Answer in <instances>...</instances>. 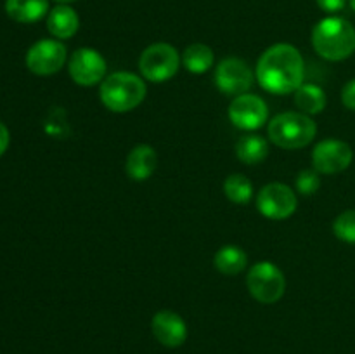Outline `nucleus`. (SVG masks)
<instances>
[{"label": "nucleus", "mask_w": 355, "mask_h": 354, "mask_svg": "<svg viewBox=\"0 0 355 354\" xmlns=\"http://www.w3.org/2000/svg\"><path fill=\"white\" fill-rule=\"evenodd\" d=\"M68 59L64 44L58 38H42L26 52V68L38 76H49L61 71Z\"/></svg>", "instance_id": "nucleus-8"}, {"label": "nucleus", "mask_w": 355, "mask_h": 354, "mask_svg": "<svg viewBox=\"0 0 355 354\" xmlns=\"http://www.w3.org/2000/svg\"><path fill=\"white\" fill-rule=\"evenodd\" d=\"M227 115L236 128L245 132H255L269 120V108L262 97L246 92L236 96L231 101Z\"/></svg>", "instance_id": "nucleus-10"}, {"label": "nucleus", "mask_w": 355, "mask_h": 354, "mask_svg": "<svg viewBox=\"0 0 355 354\" xmlns=\"http://www.w3.org/2000/svg\"><path fill=\"white\" fill-rule=\"evenodd\" d=\"M255 75L243 59L225 58L215 68V85L225 96H241L253 85Z\"/></svg>", "instance_id": "nucleus-11"}, {"label": "nucleus", "mask_w": 355, "mask_h": 354, "mask_svg": "<svg viewBox=\"0 0 355 354\" xmlns=\"http://www.w3.org/2000/svg\"><path fill=\"white\" fill-rule=\"evenodd\" d=\"M68 71L76 85L92 87L107 76V62L96 49L80 47L69 56Z\"/></svg>", "instance_id": "nucleus-9"}, {"label": "nucleus", "mask_w": 355, "mask_h": 354, "mask_svg": "<svg viewBox=\"0 0 355 354\" xmlns=\"http://www.w3.org/2000/svg\"><path fill=\"white\" fill-rule=\"evenodd\" d=\"M304 56L291 44L270 45L257 61V82L263 90L276 96L295 92L304 83Z\"/></svg>", "instance_id": "nucleus-1"}, {"label": "nucleus", "mask_w": 355, "mask_h": 354, "mask_svg": "<svg viewBox=\"0 0 355 354\" xmlns=\"http://www.w3.org/2000/svg\"><path fill=\"white\" fill-rule=\"evenodd\" d=\"M224 193L232 203L246 205L253 198V184L243 174H231L224 180Z\"/></svg>", "instance_id": "nucleus-21"}, {"label": "nucleus", "mask_w": 355, "mask_h": 354, "mask_svg": "<svg viewBox=\"0 0 355 354\" xmlns=\"http://www.w3.org/2000/svg\"><path fill=\"white\" fill-rule=\"evenodd\" d=\"M295 104L302 113L314 117L324 111L326 104H328V97L322 87L315 85V83H302L297 90H295Z\"/></svg>", "instance_id": "nucleus-19"}, {"label": "nucleus", "mask_w": 355, "mask_h": 354, "mask_svg": "<svg viewBox=\"0 0 355 354\" xmlns=\"http://www.w3.org/2000/svg\"><path fill=\"white\" fill-rule=\"evenodd\" d=\"M295 186H297V191L304 196H312L319 191L321 187V177H319V172L315 169H305L300 170L297 176V180H295Z\"/></svg>", "instance_id": "nucleus-23"}, {"label": "nucleus", "mask_w": 355, "mask_h": 354, "mask_svg": "<svg viewBox=\"0 0 355 354\" xmlns=\"http://www.w3.org/2000/svg\"><path fill=\"white\" fill-rule=\"evenodd\" d=\"M148 87L142 76L130 71H114L101 82V103L113 113H128L141 106Z\"/></svg>", "instance_id": "nucleus-3"}, {"label": "nucleus", "mask_w": 355, "mask_h": 354, "mask_svg": "<svg viewBox=\"0 0 355 354\" xmlns=\"http://www.w3.org/2000/svg\"><path fill=\"white\" fill-rule=\"evenodd\" d=\"M151 332L162 346L170 349L180 347L187 339V325L182 316L168 309L158 311L153 316Z\"/></svg>", "instance_id": "nucleus-13"}, {"label": "nucleus", "mask_w": 355, "mask_h": 354, "mask_svg": "<svg viewBox=\"0 0 355 354\" xmlns=\"http://www.w3.org/2000/svg\"><path fill=\"white\" fill-rule=\"evenodd\" d=\"M315 2H318V6L321 7L324 12L336 14V12H340V10L345 9V6L349 0H315Z\"/></svg>", "instance_id": "nucleus-25"}, {"label": "nucleus", "mask_w": 355, "mask_h": 354, "mask_svg": "<svg viewBox=\"0 0 355 354\" xmlns=\"http://www.w3.org/2000/svg\"><path fill=\"white\" fill-rule=\"evenodd\" d=\"M342 103L347 110L355 111V78L349 80L342 89Z\"/></svg>", "instance_id": "nucleus-24"}, {"label": "nucleus", "mask_w": 355, "mask_h": 354, "mask_svg": "<svg viewBox=\"0 0 355 354\" xmlns=\"http://www.w3.org/2000/svg\"><path fill=\"white\" fill-rule=\"evenodd\" d=\"M246 287L260 304H276L286 292V278L276 264L262 260L250 267L246 274Z\"/></svg>", "instance_id": "nucleus-6"}, {"label": "nucleus", "mask_w": 355, "mask_h": 354, "mask_svg": "<svg viewBox=\"0 0 355 354\" xmlns=\"http://www.w3.org/2000/svg\"><path fill=\"white\" fill-rule=\"evenodd\" d=\"M312 47L326 61H343L355 52V28L349 19L328 16L312 30Z\"/></svg>", "instance_id": "nucleus-2"}, {"label": "nucleus", "mask_w": 355, "mask_h": 354, "mask_svg": "<svg viewBox=\"0 0 355 354\" xmlns=\"http://www.w3.org/2000/svg\"><path fill=\"white\" fill-rule=\"evenodd\" d=\"M54 2H58V3H71V2H75V0H54Z\"/></svg>", "instance_id": "nucleus-27"}, {"label": "nucleus", "mask_w": 355, "mask_h": 354, "mask_svg": "<svg viewBox=\"0 0 355 354\" xmlns=\"http://www.w3.org/2000/svg\"><path fill=\"white\" fill-rule=\"evenodd\" d=\"M182 66V58L173 45L156 42L146 47L139 58V71L142 78L151 83H163L172 80Z\"/></svg>", "instance_id": "nucleus-5"}, {"label": "nucleus", "mask_w": 355, "mask_h": 354, "mask_svg": "<svg viewBox=\"0 0 355 354\" xmlns=\"http://www.w3.org/2000/svg\"><path fill=\"white\" fill-rule=\"evenodd\" d=\"M267 134L272 144L283 149H300L318 135V124L302 111H284L269 121Z\"/></svg>", "instance_id": "nucleus-4"}, {"label": "nucleus", "mask_w": 355, "mask_h": 354, "mask_svg": "<svg viewBox=\"0 0 355 354\" xmlns=\"http://www.w3.org/2000/svg\"><path fill=\"white\" fill-rule=\"evenodd\" d=\"M6 12L16 23H37L49 14V0H6Z\"/></svg>", "instance_id": "nucleus-16"}, {"label": "nucleus", "mask_w": 355, "mask_h": 354, "mask_svg": "<svg viewBox=\"0 0 355 354\" xmlns=\"http://www.w3.org/2000/svg\"><path fill=\"white\" fill-rule=\"evenodd\" d=\"M269 155V141L255 132H246L236 142V156L246 165L262 163Z\"/></svg>", "instance_id": "nucleus-17"}, {"label": "nucleus", "mask_w": 355, "mask_h": 354, "mask_svg": "<svg viewBox=\"0 0 355 354\" xmlns=\"http://www.w3.org/2000/svg\"><path fill=\"white\" fill-rule=\"evenodd\" d=\"M349 3H350V7L355 10V0H349Z\"/></svg>", "instance_id": "nucleus-28"}, {"label": "nucleus", "mask_w": 355, "mask_h": 354, "mask_svg": "<svg viewBox=\"0 0 355 354\" xmlns=\"http://www.w3.org/2000/svg\"><path fill=\"white\" fill-rule=\"evenodd\" d=\"M9 142H10V134H9V128L0 121V156L7 151L9 148Z\"/></svg>", "instance_id": "nucleus-26"}, {"label": "nucleus", "mask_w": 355, "mask_h": 354, "mask_svg": "<svg viewBox=\"0 0 355 354\" xmlns=\"http://www.w3.org/2000/svg\"><path fill=\"white\" fill-rule=\"evenodd\" d=\"M182 66L193 75H203L214 66L215 54L207 44H191L182 52Z\"/></svg>", "instance_id": "nucleus-20"}, {"label": "nucleus", "mask_w": 355, "mask_h": 354, "mask_svg": "<svg viewBox=\"0 0 355 354\" xmlns=\"http://www.w3.org/2000/svg\"><path fill=\"white\" fill-rule=\"evenodd\" d=\"M158 167V155L149 144H137L130 149L125 162L127 176L135 183H144L155 174Z\"/></svg>", "instance_id": "nucleus-14"}, {"label": "nucleus", "mask_w": 355, "mask_h": 354, "mask_svg": "<svg viewBox=\"0 0 355 354\" xmlns=\"http://www.w3.org/2000/svg\"><path fill=\"white\" fill-rule=\"evenodd\" d=\"M298 198L283 183L266 184L257 194V210L269 221H284L297 212Z\"/></svg>", "instance_id": "nucleus-7"}, {"label": "nucleus", "mask_w": 355, "mask_h": 354, "mask_svg": "<svg viewBox=\"0 0 355 354\" xmlns=\"http://www.w3.org/2000/svg\"><path fill=\"white\" fill-rule=\"evenodd\" d=\"M354 151L349 142L340 139H324L312 149V167L319 174L333 176L347 170L352 163Z\"/></svg>", "instance_id": "nucleus-12"}, {"label": "nucleus", "mask_w": 355, "mask_h": 354, "mask_svg": "<svg viewBox=\"0 0 355 354\" xmlns=\"http://www.w3.org/2000/svg\"><path fill=\"white\" fill-rule=\"evenodd\" d=\"M333 233L345 243H355V210H345L333 221Z\"/></svg>", "instance_id": "nucleus-22"}, {"label": "nucleus", "mask_w": 355, "mask_h": 354, "mask_svg": "<svg viewBox=\"0 0 355 354\" xmlns=\"http://www.w3.org/2000/svg\"><path fill=\"white\" fill-rule=\"evenodd\" d=\"M214 266L225 276H236L248 266V253L238 245H224L215 253Z\"/></svg>", "instance_id": "nucleus-18"}, {"label": "nucleus", "mask_w": 355, "mask_h": 354, "mask_svg": "<svg viewBox=\"0 0 355 354\" xmlns=\"http://www.w3.org/2000/svg\"><path fill=\"white\" fill-rule=\"evenodd\" d=\"M80 28V17L68 3H59L47 14V30L58 40H68L75 37Z\"/></svg>", "instance_id": "nucleus-15"}]
</instances>
